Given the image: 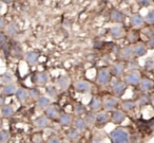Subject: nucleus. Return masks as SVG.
Instances as JSON below:
<instances>
[{"mask_svg": "<svg viewBox=\"0 0 154 143\" xmlns=\"http://www.w3.org/2000/svg\"><path fill=\"white\" fill-rule=\"evenodd\" d=\"M110 140L114 143H125L129 141V134L124 128H116L110 132Z\"/></svg>", "mask_w": 154, "mask_h": 143, "instance_id": "1", "label": "nucleus"}, {"mask_svg": "<svg viewBox=\"0 0 154 143\" xmlns=\"http://www.w3.org/2000/svg\"><path fill=\"white\" fill-rule=\"evenodd\" d=\"M125 81L129 85H133V86L138 85L139 82H140V74L138 72H136V71H131V72H129L126 75Z\"/></svg>", "mask_w": 154, "mask_h": 143, "instance_id": "2", "label": "nucleus"}, {"mask_svg": "<svg viewBox=\"0 0 154 143\" xmlns=\"http://www.w3.org/2000/svg\"><path fill=\"white\" fill-rule=\"evenodd\" d=\"M110 81V71L108 69L103 68L98 71V75H97V82L100 85H106Z\"/></svg>", "mask_w": 154, "mask_h": 143, "instance_id": "3", "label": "nucleus"}, {"mask_svg": "<svg viewBox=\"0 0 154 143\" xmlns=\"http://www.w3.org/2000/svg\"><path fill=\"white\" fill-rule=\"evenodd\" d=\"M49 80V75L47 72H38L33 75V82L38 85H45Z\"/></svg>", "mask_w": 154, "mask_h": 143, "instance_id": "4", "label": "nucleus"}, {"mask_svg": "<svg viewBox=\"0 0 154 143\" xmlns=\"http://www.w3.org/2000/svg\"><path fill=\"white\" fill-rule=\"evenodd\" d=\"M126 89H127V86L126 83H124V82H116L113 85V93L116 96H122L125 93Z\"/></svg>", "mask_w": 154, "mask_h": 143, "instance_id": "5", "label": "nucleus"}, {"mask_svg": "<svg viewBox=\"0 0 154 143\" xmlns=\"http://www.w3.org/2000/svg\"><path fill=\"white\" fill-rule=\"evenodd\" d=\"M75 90L78 91V92H82V93H85V92H89L91 90V85H90L89 82L79 81L75 84Z\"/></svg>", "mask_w": 154, "mask_h": 143, "instance_id": "6", "label": "nucleus"}, {"mask_svg": "<svg viewBox=\"0 0 154 143\" xmlns=\"http://www.w3.org/2000/svg\"><path fill=\"white\" fill-rule=\"evenodd\" d=\"M147 47H146L143 44H138L136 45L134 48H133V54H134L136 57H140V56H143L146 53H147Z\"/></svg>", "mask_w": 154, "mask_h": 143, "instance_id": "7", "label": "nucleus"}, {"mask_svg": "<svg viewBox=\"0 0 154 143\" xmlns=\"http://www.w3.org/2000/svg\"><path fill=\"white\" fill-rule=\"evenodd\" d=\"M125 120V113L122 111L119 110H115L112 113V122L114 124H120L122 123Z\"/></svg>", "mask_w": 154, "mask_h": 143, "instance_id": "8", "label": "nucleus"}, {"mask_svg": "<svg viewBox=\"0 0 154 143\" xmlns=\"http://www.w3.org/2000/svg\"><path fill=\"white\" fill-rule=\"evenodd\" d=\"M153 86H154V83L149 79H143L139 82V87H140V89L143 90V91H148V90L152 89Z\"/></svg>", "mask_w": 154, "mask_h": 143, "instance_id": "9", "label": "nucleus"}, {"mask_svg": "<svg viewBox=\"0 0 154 143\" xmlns=\"http://www.w3.org/2000/svg\"><path fill=\"white\" fill-rule=\"evenodd\" d=\"M110 35L113 38H122L124 36V29L122 27H113L110 29Z\"/></svg>", "mask_w": 154, "mask_h": 143, "instance_id": "10", "label": "nucleus"}, {"mask_svg": "<svg viewBox=\"0 0 154 143\" xmlns=\"http://www.w3.org/2000/svg\"><path fill=\"white\" fill-rule=\"evenodd\" d=\"M16 90H17V88H16V86L14 85V84H7V85L5 86V88H3L2 90V94L5 96H13V94H15Z\"/></svg>", "mask_w": 154, "mask_h": 143, "instance_id": "11", "label": "nucleus"}, {"mask_svg": "<svg viewBox=\"0 0 154 143\" xmlns=\"http://www.w3.org/2000/svg\"><path fill=\"white\" fill-rule=\"evenodd\" d=\"M38 57L39 56L36 52H28L26 55V60L30 65H36L37 62H38Z\"/></svg>", "mask_w": 154, "mask_h": 143, "instance_id": "12", "label": "nucleus"}, {"mask_svg": "<svg viewBox=\"0 0 154 143\" xmlns=\"http://www.w3.org/2000/svg\"><path fill=\"white\" fill-rule=\"evenodd\" d=\"M15 96H16V98H17L18 101H20V102H24V101L29 98V91H26V90L23 89V88H19V89L16 90Z\"/></svg>", "mask_w": 154, "mask_h": 143, "instance_id": "13", "label": "nucleus"}, {"mask_svg": "<svg viewBox=\"0 0 154 143\" xmlns=\"http://www.w3.org/2000/svg\"><path fill=\"white\" fill-rule=\"evenodd\" d=\"M95 121H96V123L99 124V125H105V124L108 123V121H109V115H108L107 112H99V113H97V115L95 117Z\"/></svg>", "mask_w": 154, "mask_h": 143, "instance_id": "14", "label": "nucleus"}, {"mask_svg": "<svg viewBox=\"0 0 154 143\" xmlns=\"http://www.w3.org/2000/svg\"><path fill=\"white\" fill-rule=\"evenodd\" d=\"M131 24L133 27H140L143 24V18L140 14H133L131 17Z\"/></svg>", "mask_w": 154, "mask_h": 143, "instance_id": "15", "label": "nucleus"}, {"mask_svg": "<svg viewBox=\"0 0 154 143\" xmlns=\"http://www.w3.org/2000/svg\"><path fill=\"white\" fill-rule=\"evenodd\" d=\"M58 121L61 125H70L72 123V117L68 113H61V115H58Z\"/></svg>", "mask_w": 154, "mask_h": 143, "instance_id": "16", "label": "nucleus"}, {"mask_svg": "<svg viewBox=\"0 0 154 143\" xmlns=\"http://www.w3.org/2000/svg\"><path fill=\"white\" fill-rule=\"evenodd\" d=\"M14 108L10 105H2L1 107V113H2L3 117L5 118H11L14 115Z\"/></svg>", "mask_w": 154, "mask_h": 143, "instance_id": "17", "label": "nucleus"}, {"mask_svg": "<svg viewBox=\"0 0 154 143\" xmlns=\"http://www.w3.org/2000/svg\"><path fill=\"white\" fill-rule=\"evenodd\" d=\"M117 105V101L113 98H108L107 100L103 103V107H105L107 110H114V108Z\"/></svg>", "mask_w": 154, "mask_h": 143, "instance_id": "18", "label": "nucleus"}, {"mask_svg": "<svg viewBox=\"0 0 154 143\" xmlns=\"http://www.w3.org/2000/svg\"><path fill=\"white\" fill-rule=\"evenodd\" d=\"M45 115L50 119H56L58 118V111L55 107L53 106H49L45 108Z\"/></svg>", "mask_w": 154, "mask_h": 143, "instance_id": "19", "label": "nucleus"}, {"mask_svg": "<svg viewBox=\"0 0 154 143\" xmlns=\"http://www.w3.org/2000/svg\"><path fill=\"white\" fill-rule=\"evenodd\" d=\"M112 72L115 76H120L124 73V65L122 63H116L113 67H112Z\"/></svg>", "mask_w": 154, "mask_h": 143, "instance_id": "20", "label": "nucleus"}, {"mask_svg": "<svg viewBox=\"0 0 154 143\" xmlns=\"http://www.w3.org/2000/svg\"><path fill=\"white\" fill-rule=\"evenodd\" d=\"M50 103H51L50 99L45 98V96H40V98H38V100H37V105H38V107L41 109H45L47 107H49Z\"/></svg>", "mask_w": 154, "mask_h": 143, "instance_id": "21", "label": "nucleus"}, {"mask_svg": "<svg viewBox=\"0 0 154 143\" xmlns=\"http://www.w3.org/2000/svg\"><path fill=\"white\" fill-rule=\"evenodd\" d=\"M36 125L38 126L39 128H45L47 126H49V120H48L47 115H40L39 118H37L36 120Z\"/></svg>", "mask_w": 154, "mask_h": 143, "instance_id": "22", "label": "nucleus"}, {"mask_svg": "<svg viewBox=\"0 0 154 143\" xmlns=\"http://www.w3.org/2000/svg\"><path fill=\"white\" fill-rule=\"evenodd\" d=\"M111 18L114 22H122L124 21V15L117 10H113L111 13Z\"/></svg>", "mask_w": 154, "mask_h": 143, "instance_id": "23", "label": "nucleus"}, {"mask_svg": "<svg viewBox=\"0 0 154 143\" xmlns=\"http://www.w3.org/2000/svg\"><path fill=\"white\" fill-rule=\"evenodd\" d=\"M101 105H103V103H101V101L99 100L98 98H92V100L90 101V107L92 110H99L101 107Z\"/></svg>", "mask_w": 154, "mask_h": 143, "instance_id": "24", "label": "nucleus"}, {"mask_svg": "<svg viewBox=\"0 0 154 143\" xmlns=\"http://www.w3.org/2000/svg\"><path fill=\"white\" fill-rule=\"evenodd\" d=\"M57 85L59 86L61 89H66V88H68L69 85H70V80L66 76H61L57 80Z\"/></svg>", "mask_w": 154, "mask_h": 143, "instance_id": "25", "label": "nucleus"}, {"mask_svg": "<svg viewBox=\"0 0 154 143\" xmlns=\"http://www.w3.org/2000/svg\"><path fill=\"white\" fill-rule=\"evenodd\" d=\"M86 125H87L86 121L84 119H80V118H78V119H76L74 121V127L77 130H84L86 128Z\"/></svg>", "mask_w": 154, "mask_h": 143, "instance_id": "26", "label": "nucleus"}, {"mask_svg": "<svg viewBox=\"0 0 154 143\" xmlns=\"http://www.w3.org/2000/svg\"><path fill=\"white\" fill-rule=\"evenodd\" d=\"M133 54V49L131 47H127V48H124V49L122 50V51L119 52V55L122 58H125V60H127V58H129L131 55Z\"/></svg>", "mask_w": 154, "mask_h": 143, "instance_id": "27", "label": "nucleus"}, {"mask_svg": "<svg viewBox=\"0 0 154 143\" xmlns=\"http://www.w3.org/2000/svg\"><path fill=\"white\" fill-rule=\"evenodd\" d=\"M122 108L127 111H130V110H133L135 108V103L131 100H127V101H124L122 102Z\"/></svg>", "mask_w": 154, "mask_h": 143, "instance_id": "28", "label": "nucleus"}, {"mask_svg": "<svg viewBox=\"0 0 154 143\" xmlns=\"http://www.w3.org/2000/svg\"><path fill=\"white\" fill-rule=\"evenodd\" d=\"M68 137L71 140H77L78 137H79V132H78V130L76 128H71L68 132Z\"/></svg>", "mask_w": 154, "mask_h": 143, "instance_id": "29", "label": "nucleus"}, {"mask_svg": "<svg viewBox=\"0 0 154 143\" xmlns=\"http://www.w3.org/2000/svg\"><path fill=\"white\" fill-rule=\"evenodd\" d=\"M10 139V134L8 130L1 129L0 130V142H7Z\"/></svg>", "mask_w": 154, "mask_h": 143, "instance_id": "30", "label": "nucleus"}, {"mask_svg": "<svg viewBox=\"0 0 154 143\" xmlns=\"http://www.w3.org/2000/svg\"><path fill=\"white\" fill-rule=\"evenodd\" d=\"M7 32H8V34H10V35H16L18 32V27L16 26L15 24H10L7 29Z\"/></svg>", "mask_w": 154, "mask_h": 143, "instance_id": "31", "label": "nucleus"}, {"mask_svg": "<svg viewBox=\"0 0 154 143\" xmlns=\"http://www.w3.org/2000/svg\"><path fill=\"white\" fill-rule=\"evenodd\" d=\"M145 21L148 22V24H154V10L149 11V13H148L145 17Z\"/></svg>", "mask_w": 154, "mask_h": 143, "instance_id": "32", "label": "nucleus"}, {"mask_svg": "<svg viewBox=\"0 0 154 143\" xmlns=\"http://www.w3.org/2000/svg\"><path fill=\"white\" fill-rule=\"evenodd\" d=\"M47 93L49 94L51 98H56V96H57V90H56V88L54 87V86H49V87H47Z\"/></svg>", "mask_w": 154, "mask_h": 143, "instance_id": "33", "label": "nucleus"}, {"mask_svg": "<svg viewBox=\"0 0 154 143\" xmlns=\"http://www.w3.org/2000/svg\"><path fill=\"white\" fill-rule=\"evenodd\" d=\"M153 68H154V60L148 58L145 62V69H147V70H153Z\"/></svg>", "mask_w": 154, "mask_h": 143, "instance_id": "34", "label": "nucleus"}, {"mask_svg": "<svg viewBox=\"0 0 154 143\" xmlns=\"http://www.w3.org/2000/svg\"><path fill=\"white\" fill-rule=\"evenodd\" d=\"M137 103H138L139 106H145V105H147L148 103H149V98L143 94V96H141L140 98H139V100Z\"/></svg>", "mask_w": 154, "mask_h": 143, "instance_id": "35", "label": "nucleus"}, {"mask_svg": "<svg viewBox=\"0 0 154 143\" xmlns=\"http://www.w3.org/2000/svg\"><path fill=\"white\" fill-rule=\"evenodd\" d=\"M29 96L32 99H38L39 98V90L37 88H32V89L29 91Z\"/></svg>", "mask_w": 154, "mask_h": 143, "instance_id": "36", "label": "nucleus"}, {"mask_svg": "<svg viewBox=\"0 0 154 143\" xmlns=\"http://www.w3.org/2000/svg\"><path fill=\"white\" fill-rule=\"evenodd\" d=\"M75 111H76L77 113H85L86 112V108H85L84 105H82L80 103H77V104L75 105Z\"/></svg>", "mask_w": 154, "mask_h": 143, "instance_id": "37", "label": "nucleus"}, {"mask_svg": "<svg viewBox=\"0 0 154 143\" xmlns=\"http://www.w3.org/2000/svg\"><path fill=\"white\" fill-rule=\"evenodd\" d=\"M94 115H91V113H88V115H86V123H88V124H93L94 123Z\"/></svg>", "mask_w": 154, "mask_h": 143, "instance_id": "38", "label": "nucleus"}, {"mask_svg": "<svg viewBox=\"0 0 154 143\" xmlns=\"http://www.w3.org/2000/svg\"><path fill=\"white\" fill-rule=\"evenodd\" d=\"M12 80H13V77H12V75L10 74V73H5V74L3 75V77H2V82H3V83H5V84L11 83Z\"/></svg>", "mask_w": 154, "mask_h": 143, "instance_id": "39", "label": "nucleus"}, {"mask_svg": "<svg viewBox=\"0 0 154 143\" xmlns=\"http://www.w3.org/2000/svg\"><path fill=\"white\" fill-rule=\"evenodd\" d=\"M137 2L141 5V7H148L150 5V0H137Z\"/></svg>", "mask_w": 154, "mask_h": 143, "instance_id": "40", "label": "nucleus"}, {"mask_svg": "<svg viewBox=\"0 0 154 143\" xmlns=\"http://www.w3.org/2000/svg\"><path fill=\"white\" fill-rule=\"evenodd\" d=\"M147 45H148V47H149L150 49H154V36L150 37V39H149V41L147 43Z\"/></svg>", "mask_w": 154, "mask_h": 143, "instance_id": "41", "label": "nucleus"}, {"mask_svg": "<svg viewBox=\"0 0 154 143\" xmlns=\"http://www.w3.org/2000/svg\"><path fill=\"white\" fill-rule=\"evenodd\" d=\"M5 34L0 32V46L3 45V44H5Z\"/></svg>", "mask_w": 154, "mask_h": 143, "instance_id": "42", "label": "nucleus"}, {"mask_svg": "<svg viewBox=\"0 0 154 143\" xmlns=\"http://www.w3.org/2000/svg\"><path fill=\"white\" fill-rule=\"evenodd\" d=\"M5 27V18H0V29H2Z\"/></svg>", "mask_w": 154, "mask_h": 143, "instance_id": "43", "label": "nucleus"}, {"mask_svg": "<svg viewBox=\"0 0 154 143\" xmlns=\"http://www.w3.org/2000/svg\"><path fill=\"white\" fill-rule=\"evenodd\" d=\"M5 96H3V94H0V106H2V105L5 104Z\"/></svg>", "mask_w": 154, "mask_h": 143, "instance_id": "44", "label": "nucleus"}, {"mask_svg": "<svg viewBox=\"0 0 154 143\" xmlns=\"http://www.w3.org/2000/svg\"><path fill=\"white\" fill-rule=\"evenodd\" d=\"M49 142H59V139L58 138H55V137H52V138H49Z\"/></svg>", "mask_w": 154, "mask_h": 143, "instance_id": "45", "label": "nucleus"}, {"mask_svg": "<svg viewBox=\"0 0 154 143\" xmlns=\"http://www.w3.org/2000/svg\"><path fill=\"white\" fill-rule=\"evenodd\" d=\"M149 128H151L152 130L154 129V119H152L151 121L149 122Z\"/></svg>", "mask_w": 154, "mask_h": 143, "instance_id": "46", "label": "nucleus"}, {"mask_svg": "<svg viewBox=\"0 0 154 143\" xmlns=\"http://www.w3.org/2000/svg\"><path fill=\"white\" fill-rule=\"evenodd\" d=\"M1 1H3V2H5V3H11V2H13V0H1Z\"/></svg>", "mask_w": 154, "mask_h": 143, "instance_id": "47", "label": "nucleus"}, {"mask_svg": "<svg viewBox=\"0 0 154 143\" xmlns=\"http://www.w3.org/2000/svg\"><path fill=\"white\" fill-rule=\"evenodd\" d=\"M2 125H3V122H2V120L0 119V129H1V127H2Z\"/></svg>", "mask_w": 154, "mask_h": 143, "instance_id": "48", "label": "nucleus"}, {"mask_svg": "<svg viewBox=\"0 0 154 143\" xmlns=\"http://www.w3.org/2000/svg\"><path fill=\"white\" fill-rule=\"evenodd\" d=\"M152 103H154V93L152 94Z\"/></svg>", "mask_w": 154, "mask_h": 143, "instance_id": "49", "label": "nucleus"}, {"mask_svg": "<svg viewBox=\"0 0 154 143\" xmlns=\"http://www.w3.org/2000/svg\"><path fill=\"white\" fill-rule=\"evenodd\" d=\"M1 9H2V5H1V2H0V11H1Z\"/></svg>", "mask_w": 154, "mask_h": 143, "instance_id": "50", "label": "nucleus"}, {"mask_svg": "<svg viewBox=\"0 0 154 143\" xmlns=\"http://www.w3.org/2000/svg\"><path fill=\"white\" fill-rule=\"evenodd\" d=\"M153 73H154V68H153Z\"/></svg>", "mask_w": 154, "mask_h": 143, "instance_id": "51", "label": "nucleus"}]
</instances>
